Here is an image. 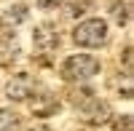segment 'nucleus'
<instances>
[{
    "mask_svg": "<svg viewBox=\"0 0 134 131\" xmlns=\"http://www.w3.org/2000/svg\"><path fill=\"white\" fill-rule=\"evenodd\" d=\"M113 131H131V115H121L113 121Z\"/></svg>",
    "mask_w": 134,
    "mask_h": 131,
    "instance_id": "12",
    "label": "nucleus"
},
{
    "mask_svg": "<svg viewBox=\"0 0 134 131\" xmlns=\"http://www.w3.org/2000/svg\"><path fill=\"white\" fill-rule=\"evenodd\" d=\"M124 64H126V72H131V46L124 48Z\"/></svg>",
    "mask_w": 134,
    "mask_h": 131,
    "instance_id": "13",
    "label": "nucleus"
},
{
    "mask_svg": "<svg viewBox=\"0 0 134 131\" xmlns=\"http://www.w3.org/2000/svg\"><path fill=\"white\" fill-rule=\"evenodd\" d=\"M27 19V5L24 3H16V5H11L8 11H5V14H3V21H5V24L11 27V24H21V21H24Z\"/></svg>",
    "mask_w": 134,
    "mask_h": 131,
    "instance_id": "9",
    "label": "nucleus"
},
{
    "mask_svg": "<svg viewBox=\"0 0 134 131\" xmlns=\"http://www.w3.org/2000/svg\"><path fill=\"white\" fill-rule=\"evenodd\" d=\"M62 0H38V5L40 8H54V5H59Z\"/></svg>",
    "mask_w": 134,
    "mask_h": 131,
    "instance_id": "14",
    "label": "nucleus"
},
{
    "mask_svg": "<svg viewBox=\"0 0 134 131\" xmlns=\"http://www.w3.org/2000/svg\"><path fill=\"white\" fill-rule=\"evenodd\" d=\"M32 43H35V51H38V59L43 64H48V56L51 51L59 48V35L54 32L51 24H40L35 32H32Z\"/></svg>",
    "mask_w": 134,
    "mask_h": 131,
    "instance_id": "4",
    "label": "nucleus"
},
{
    "mask_svg": "<svg viewBox=\"0 0 134 131\" xmlns=\"http://www.w3.org/2000/svg\"><path fill=\"white\" fill-rule=\"evenodd\" d=\"M107 21L105 19H86L72 29V40L78 46H88V48H99L107 43Z\"/></svg>",
    "mask_w": 134,
    "mask_h": 131,
    "instance_id": "3",
    "label": "nucleus"
},
{
    "mask_svg": "<svg viewBox=\"0 0 134 131\" xmlns=\"http://www.w3.org/2000/svg\"><path fill=\"white\" fill-rule=\"evenodd\" d=\"M16 59H19V40L11 32H5L3 46H0V67H11Z\"/></svg>",
    "mask_w": 134,
    "mask_h": 131,
    "instance_id": "7",
    "label": "nucleus"
},
{
    "mask_svg": "<svg viewBox=\"0 0 134 131\" xmlns=\"http://www.w3.org/2000/svg\"><path fill=\"white\" fill-rule=\"evenodd\" d=\"M19 126H21V118L14 110L0 107V131H19Z\"/></svg>",
    "mask_w": 134,
    "mask_h": 131,
    "instance_id": "10",
    "label": "nucleus"
},
{
    "mask_svg": "<svg viewBox=\"0 0 134 131\" xmlns=\"http://www.w3.org/2000/svg\"><path fill=\"white\" fill-rule=\"evenodd\" d=\"M30 110H32L35 118H48L54 112H59V99L51 91H43L40 96H35V99L30 102Z\"/></svg>",
    "mask_w": 134,
    "mask_h": 131,
    "instance_id": "6",
    "label": "nucleus"
},
{
    "mask_svg": "<svg viewBox=\"0 0 134 131\" xmlns=\"http://www.w3.org/2000/svg\"><path fill=\"white\" fill-rule=\"evenodd\" d=\"M32 91H35V78L27 75V72L14 75L8 80V86H5V96L11 102H24L27 96H32Z\"/></svg>",
    "mask_w": 134,
    "mask_h": 131,
    "instance_id": "5",
    "label": "nucleus"
},
{
    "mask_svg": "<svg viewBox=\"0 0 134 131\" xmlns=\"http://www.w3.org/2000/svg\"><path fill=\"white\" fill-rule=\"evenodd\" d=\"M91 5H94V0H70L67 3V16H83Z\"/></svg>",
    "mask_w": 134,
    "mask_h": 131,
    "instance_id": "11",
    "label": "nucleus"
},
{
    "mask_svg": "<svg viewBox=\"0 0 134 131\" xmlns=\"http://www.w3.org/2000/svg\"><path fill=\"white\" fill-rule=\"evenodd\" d=\"M99 70H102V64H99L97 56L72 53V56L64 59V64H62V80H67V83H86V80H91Z\"/></svg>",
    "mask_w": 134,
    "mask_h": 131,
    "instance_id": "2",
    "label": "nucleus"
},
{
    "mask_svg": "<svg viewBox=\"0 0 134 131\" xmlns=\"http://www.w3.org/2000/svg\"><path fill=\"white\" fill-rule=\"evenodd\" d=\"M30 131H51V128H48V126H43V123H38V126H32Z\"/></svg>",
    "mask_w": 134,
    "mask_h": 131,
    "instance_id": "15",
    "label": "nucleus"
},
{
    "mask_svg": "<svg viewBox=\"0 0 134 131\" xmlns=\"http://www.w3.org/2000/svg\"><path fill=\"white\" fill-rule=\"evenodd\" d=\"M107 11H110V16H113V21L118 27H126L129 24V19H131V5H129V0H110L107 3Z\"/></svg>",
    "mask_w": 134,
    "mask_h": 131,
    "instance_id": "8",
    "label": "nucleus"
},
{
    "mask_svg": "<svg viewBox=\"0 0 134 131\" xmlns=\"http://www.w3.org/2000/svg\"><path fill=\"white\" fill-rule=\"evenodd\" d=\"M70 102L75 104L78 115H81V121H86L88 126H105L110 118H113V110H110V104L105 99H99V96L86 88V86H81V88H75L70 94Z\"/></svg>",
    "mask_w": 134,
    "mask_h": 131,
    "instance_id": "1",
    "label": "nucleus"
}]
</instances>
